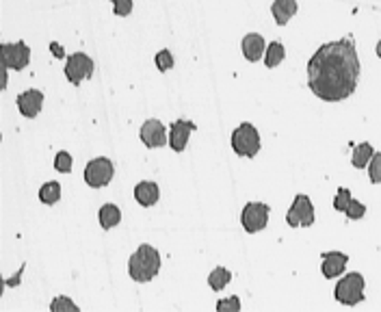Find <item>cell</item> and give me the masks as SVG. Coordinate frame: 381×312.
I'll use <instances>...</instances> for the list:
<instances>
[{
	"label": "cell",
	"instance_id": "cell-20",
	"mask_svg": "<svg viewBox=\"0 0 381 312\" xmlns=\"http://www.w3.org/2000/svg\"><path fill=\"white\" fill-rule=\"evenodd\" d=\"M230 280H232V274L226 269V267H215L208 276V286L213 291H223V288L230 284Z\"/></svg>",
	"mask_w": 381,
	"mask_h": 312
},
{
	"label": "cell",
	"instance_id": "cell-2",
	"mask_svg": "<svg viewBox=\"0 0 381 312\" xmlns=\"http://www.w3.org/2000/svg\"><path fill=\"white\" fill-rule=\"evenodd\" d=\"M161 271V254L152 245H139V250L130 256L128 274L134 282H150Z\"/></svg>",
	"mask_w": 381,
	"mask_h": 312
},
{
	"label": "cell",
	"instance_id": "cell-24",
	"mask_svg": "<svg viewBox=\"0 0 381 312\" xmlns=\"http://www.w3.org/2000/svg\"><path fill=\"white\" fill-rule=\"evenodd\" d=\"M345 215H347V219L357 221V219H362V217L366 215V206H364L362 202H357V199H353V197H351V202H349V206H347Z\"/></svg>",
	"mask_w": 381,
	"mask_h": 312
},
{
	"label": "cell",
	"instance_id": "cell-29",
	"mask_svg": "<svg viewBox=\"0 0 381 312\" xmlns=\"http://www.w3.org/2000/svg\"><path fill=\"white\" fill-rule=\"evenodd\" d=\"M113 11L117 17H126L132 13V0H113Z\"/></svg>",
	"mask_w": 381,
	"mask_h": 312
},
{
	"label": "cell",
	"instance_id": "cell-6",
	"mask_svg": "<svg viewBox=\"0 0 381 312\" xmlns=\"http://www.w3.org/2000/svg\"><path fill=\"white\" fill-rule=\"evenodd\" d=\"M115 167L110 163L106 156H98V159L89 161L85 167V183L92 189H102L106 187L110 180H113Z\"/></svg>",
	"mask_w": 381,
	"mask_h": 312
},
{
	"label": "cell",
	"instance_id": "cell-17",
	"mask_svg": "<svg viewBox=\"0 0 381 312\" xmlns=\"http://www.w3.org/2000/svg\"><path fill=\"white\" fill-rule=\"evenodd\" d=\"M373 154H375V150H373V146H371L368 141L357 143V146L353 148V156H351L353 167H355V169H364V167H368V163H371V159H373Z\"/></svg>",
	"mask_w": 381,
	"mask_h": 312
},
{
	"label": "cell",
	"instance_id": "cell-4",
	"mask_svg": "<svg viewBox=\"0 0 381 312\" xmlns=\"http://www.w3.org/2000/svg\"><path fill=\"white\" fill-rule=\"evenodd\" d=\"M232 150L238 156H247V159H254V156L260 152V132L256 130L254 124L243 122L238 128H234V132H232Z\"/></svg>",
	"mask_w": 381,
	"mask_h": 312
},
{
	"label": "cell",
	"instance_id": "cell-21",
	"mask_svg": "<svg viewBox=\"0 0 381 312\" xmlns=\"http://www.w3.org/2000/svg\"><path fill=\"white\" fill-rule=\"evenodd\" d=\"M39 199L43 204H48V206H52V204H57L59 199H61V185L57 183V180H52V183H46L41 189H39Z\"/></svg>",
	"mask_w": 381,
	"mask_h": 312
},
{
	"label": "cell",
	"instance_id": "cell-10",
	"mask_svg": "<svg viewBox=\"0 0 381 312\" xmlns=\"http://www.w3.org/2000/svg\"><path fill=\"white\" fill-rule=\"evenodd\" d=\"M139 137H141V141L148 148H163V146L169 143L167 130H165L163 122H159V120H148V122H143V126L139 130Z\"/></svg>",
	"mask_w": 381,
	"mask_h": 312
},
{
	"label": "cell",
	"instance_id": "cell-5",
	"mask_svg": "<svg viewBox=\"0 0 381 312\" xmlns=\"http://www.w3.org/2000/svg\"><path fill=\"white\" fill-rule=\"evenodd\" d=\"M286 224L290 228H310L315 226V204L312 199L303 193H299L293 204H290L288 213H286Z\"/></svg>",
	"mask_w": 381,
	"mask_h": 312
},
{
	"label": "cell",
	"instance_id": "cell-19",
	"mask_svg": "<svg viewBox=\"0 0 381 312\" xmlns=\"http://www.w3.org/2000/svg\"><path fill=\"white\" fill-rule=\"evenodd\" d=\"M284 57H286L284 43L271 41V43L266 46V52H264V65H266V68H278V65L284 61Z\"/></svg>",
	"mask_w": 381,
	"mask_h": 312
},
{
	"label": "cell",
	"instance_id": "cell-18",
	"mask_svg": "<svg viewBox=\"0 0 381 312\" xmlns=\"http://www.w3.org/2000/svg\"><path fill=\"white\" fill-rule=\"evenodd\" d=\"M98 219H100V226L104 230H110L122 221V211L115 204H104L98 213Z\"/></svg>",
	"mask_w": 381,
	"mask_h": 312
},
{
	"label": "cell",
	"instance_id": "cell-9",
	"mask_svg": "<svg viewBox=\"0 0 381 312\" xmlns=\"http://www.w3.org/2000/svg\"><path fill=\"white\" fill-rule=\"evenodd\" d=\"M240 224L245 228V232L256 234L260 230L266 228L268 224V206L262 202H250L245 204L243 213H240Z\"/></svg>",
	"mask_w": 381,
	"mask_h": 312
},
{
	"label": "cell",
	"instance_id": "cell-26",
	"mask_svg": "<svg viewBox=\"0 0 381 312\" xmlns=\"http://www.w3.org/2000/svg\"><path fill=\"white\" fill-rule=\"evenodd\" d=\"M349 202H351V191L345 189V187H340L338 193H336V197H333V208H336V211H340V213H345L347 206H349Z\"/></svg>",
	"mask_w": 381,
	"mask_h": 312
},
{
	"label": "cell",
	"instance_id": "cell-31",
	"mask_svg": "<svg viewBox=\"0 0 381 312\" xmlns=\"http://www.w3.org/2000/svg\"><path fill=\"white\" fill-rule=\"evenodd\" d=\"M375 52H377V57H379V59H381V41H379V43H377V48H375Z\"/></svg>",
	"mask_w": 381,
	"mask_h": 312
},
{
	"label": "cell",
	"instance_id": "cell-12",
	"mask_svg": "<svg viewBox=\"0 0 381 312\" xmlns=\"http://www.w3.org/2000/svg\"><path fill=\"white\" fill-rule=\"evenodd\" d=\"M41 106H43V94L39 92V89H29V92L17 96V111L29 120L39 115Z\"/></svg>",
	"mask_w": 381,
	"mask_h": 312
},
{
	"label": "cell",
	"instance_id": "cell-3",
	"mask_svg": "<svg viewBox=\"0 0 381 312\" xmlns=\"http://www.w3.org/2000/svg\"><path fill=\"white\" fill-rule=\"evenodd\" d=\"M364 286H366L364 276L353 271V274H347L345 278L338 280V284H336V288H333V295L345 306H357L364 299Z\"/></svg>",
	"mask_w": 381,
	"mask_h": 312
},
{
	"label": "cell",
	"instance_id": "cell-14",
	"mask_svg": "<svg viewBox=\"0 0 381 312\" xmlns=\"http://www.w3.org/2000/svg\"><path fill=\"white\" fill-rule=\"evenodd\" d=\"M347 262H349V256L347 254H343V252H327V254H323L321 271H323V276L327 280L338 278V276H343Z\"/></svg>",
	"mask_w": 381,
	"mask_h": 312
},
{
	"label": "cell",
	"instance_id": "cell-15",
	"mask_svg": "<svg viewBox=\"0 0 381 312\" xmlns=\"http://www.w3.org/2000/svg\"><path fill=\"white\" fill-rule=\"evenodd\" d=\"M159 197H161V189L156 183L152 180H143L139 183L137 187H134V199L141 204V206H154L156 202H159Z\"/></svg>",
	"mask_w": 381,
	"mask_h": 312
},
{
	"label": "cell",
	"instance_id": "cell-7",
	"mask_svg": "<svg viewBox=\"0 0 381 312\" xmlns=\"http://www.w3.org/2000/svg\"><path fill=\"white\" fill-rule=\"evenodd\" d=\"M65 76L72 85H80L85 78L94 76V59L85 52H74L65 61Z\"/></svg>",
	"mask_w": 381,
	"mask_h": 312
},
{
	"label": "cell",
	"instance_id": "cell-22",
	"mask_svg": "<svg viewBox=\"0 0 381 312\" xmlns=\"http://www.w3.org/2000/svg\"><path fill=\"white\" fill-rule=\"evenodd\" d=\"M72 156H70V152H65V150H61L57 156H55V169L57 171H61V173H70L72 171Z\"/></svg>",
	"mask_w": 381,
	"mask_h": 312
},
{
	"label": "cell",
	"instance_id": "cell-1",
	"mask_svg": "<svg viewBox=\"0 0 381 312\" xmlns=\"http://www.w3.org/2000/svg\"><path fill=\"white\" fill-rule=\"evenodd\" d=\"M362 65L355 43L347 37L329 41L308 61V87L323 102H343L353 96Z\"/></svg>",
	"mask_w": 381,
	"mask_h": 312
},
{
	"label": "cell",
	"instance_id": "cell-27",
	"mask_svg": "<svg viewBox=\"0 0 381 312\" xmlns=\"http://www.w3.org/2000/svg\"><path fill=\"white\" fill-rule=\"evenodd\" d=\"M50 310H55V312H59V310H74V312H78V306H76L72 299H67V297L59 295L57 299H52Z\"/></svg>",
	"mask_w": 381,
	"mask_h": 312
},
{
	"label": "cell",
	"instance_id": "cell-11",
	"mask_svg": "<svg viewBox=\"0 0 381 312\" xmlns=\"http://www.w3.org/2000/svg\"><path fill=\"white\" fill-rule=\"evenodd\" d=\"M195 130V124L193 122H187V120H178L171 124L169 128V146L173 152H185L187 143H189V137L191 132Z\"/></svg>",
	"mask_w": 381,
	"mask_h": 312
},
{
	"label": "cell",
	"instance_id": "cell-13",
	"mask_svg": "<svg viewBox=\"0 0 381 312\" xmlns=\"http://www.w3.org/2000/svg\"><path fill=\"white\" fill-rule=\"evenodd\" d=\"M240 50H243V57L256 63L260 61V57H264L266 52V43H264V37L260 33H250L245 35L243 41H240Z\"/></svg>",
	"mask_w": 381,
	"mask_h": 312
},
{
	"label": "cell",
	"instance_id": "cell-16",
	"mask_svg": "<svg viewBox=\"0 0 381 312\" xmlns=\"http://www.w3.org/2000/svg\"><path fill=\"white\" fill-rule=\"evenodd\" d=\"M297 9H299L297 0H273L271 13H273L275 24L278 27H286L288 22H290V17L297 13Z\"/></svg>",
	"mask_w": 381,
	"mask_h": 312
},
{
	"label": "cell",
	"instance_id": "cell-23",
	"mask_svg": "<svg viewBox=\"0 0 381 312\" xmlns=\"http://www.w3.org/2000/svg\"><path fill=\"white\" fill-rule=\"evenodd\" d=\"M368 176L373 185H381V152H375L368 163Z\"/></svg>",
	"mask_w": 381,
	"mask_h": 312
},
{
	"label": "cell",
	"instance_id": "cell-30",
	"mask_svg": "<svg viewBox=\"0 0 381 312\" xmlns=\"http://www.w3.org/2000/svg\"><path fill=\"white\" fill-rule=\"evenodd\" d=\"M50 50H55V55H57L59 59H61V57H65V55H63V50H61V46H59V43H50Z\"/></svg>",
	"mask_w": 381,
	"mask_h": 312
},
{
	"label": "cell",
	"instance_id": "cell-28",
	"mask_svg": "<svg viewBox=\"0 0 381 312\" xmlns=\"http://www.w3.org/2000/svg\"><path fill=\"white\" fill-rule=\"evenodd\" d=\"M217 310L219 312H238L240 310V299L236 295L230 297V299H221V302H217Z\"/></svg>",
	"mask_w": 381,
	"mask_h": 312
},
{
	"label": "cell",
	"instance_id": "cell-8",
	"mask_svg": "<svg viewBox=\"0 0 381 312\" xmlns=\"http://www.w3.org/2000/svg\"><path fill=\"white\" fill-rule=\"evenodd\" d=\"M0 57H3V65L7 70H24L31 63V48L24 41L15 43H3L0 46Z\"/></svg>",
	"mask_w": 381,
	"mask_h": 312
},
{
	"label": "cell",
	"instance_id": "cell-25",
	"mask_svg": "<svg viewBox=\"0 0 381 312\" xmlns=\"http://www.w3.org/2000/svg\"><path fill=\"white\" fill-rule=\"evenodd\" d=\"M154 63H156V68H159L161 72H167V70L173 68V55L169 50H161V52H156Z\"/></svg>",
	"mask_w": 381,
	"mask_h": 312
}]
</instances>
